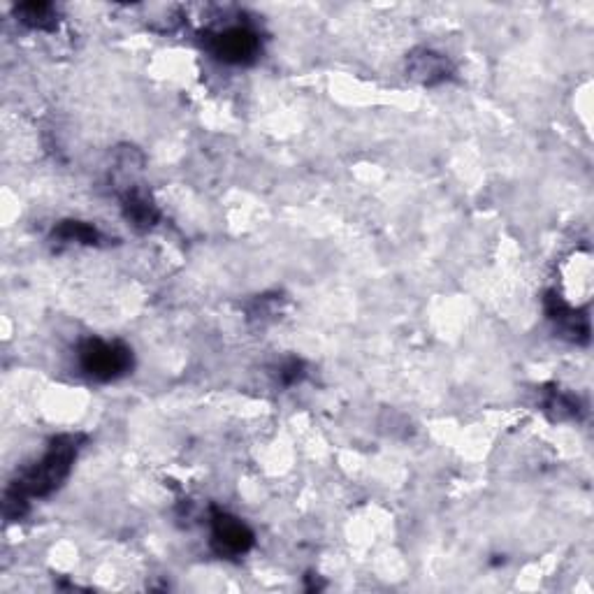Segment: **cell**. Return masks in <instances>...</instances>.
Here are the masks:
<instances>
[{
	"instance_id": "cell-1",
	"label": "cell",
	"mask_w": 594,
	"mask_h": 594,
	"mask_svg": "<svg viewBox=\"0 0 594 594\" xmlns=\"http://www.w3.org/2000/svg\"><path fill=\"white\" fill-rule=\"evenodd\" d=\"M79 451V437H59L52 441L49 451L45 453L38 465L28 467L21 474L5 495V516L7 520H17L26 513L28 499L31 497H47L59 488L68 478L72 462Z\"/></svg>"
},
{
	"instance_id": "cell-3",
	"label": "cell",
	"mask_w": 594,
	"mask_h": 594,
	"mask_svg": "<svg viewBox=\"0 0 594 594\" xmlns=\"http://www.w3.org/2000/svg\"><path fill=\"white\" fill-rule=\"evenodd\" d=\"M202 45L212 52L216 59L233 65H246L256 61L260 52V40L256 31L249 26H226L219 31H207L202 35Z\"/></svg>"
},
{
	"instance_id": "cell-2",
	"label": "cell",
	"mask_w": 594,
	"mask_h": 594,
	"mask_svg": "<svg viewBox=\"0 0 594 594\" xmlns=\"http://www.w3.org/2000/svg\"><path fill=\"white\" fill-rule=\"evenodd\" d=\"M79 365L91 379L114 381L128 374L133 367V353L121 342H103V339H86L79 346Z\"/></svg>"
},
{
	"instance_id": "cell-9",
	"label": "cell",
	"mask_w": 594,
	"mask_h": 594,
	"mask_svg": "<svg viewBox=\"0 0 594 594\" xmlns=\"http://www.w3.org/2000/svg\"><path fill=\"white\" fill-rule=\"evenodd\" d=\"M546 411L553 418H574L578 414V400L567 395V393H560V390H553V393L548 395L546 400Z\"/></svg>"
},
{
	"instance_id": "cell-6",
	"label": "cell",
	"mask_w": 594,
	"mask_h": 594,
	"mask_svg": "<svg viewBox=\"0 0 594 594\" xmlns=\"http://www.w3.org/2000/svg\"><path fill=\"white\" fill-rule=\"evenodd\" d=\"M121 207L126 219L133 223L137 230H149L158 223V207L151 200V195L142 188H128L121 198Z\"/></svg>"
},
{
	"instance_id": "cell-5",
	"label": "cell",
	"mask_w": 594,
	"mask_h": 594,
	"mask_svg": "<svg viewBox=\"0 0 594 594\" xmlns=\"http://www.w3.org/2000/svg\"><path fill=\"white\" fill-rule=\"evenodd\" d=\"M407 72L425 86L444 84L453 77V63L434 49H414L407 59Z\"/></svg>"
},
{
	"instance_id": "cell-8",
	"label": "cell",
	"mask_w": 594,
	"mask_h": 594,
	"mask_svg": "<svg viewBox=\"0 0 594 594\" xmlns=\"http://www.w3.org/2000/svg\"><path fill=\"white\" fill-rule=\"evenodd\" d=\"M54 237L61 242H77V244H98L100 233L84 221H63L59 228H54Z\"/></svg>"
},
{
	"instance_id": "cell-10",
	"label": "cell",
	"mask_w": 594,
	"mask_h": 594,
	"mask_svg": "<svg viewBox=\"0 0 594 594\" xmlns=\"http://www.w3.org/2000/svg\"><path fill=\"white\" fill-rule=\"evenodd\" d=\"M302 362L300 360H288L284 367H281L279 372V381L284 383V386H293L295 381L302 379Z\"/></svg>"
},
{
	"instance_id": "cell-7",
	"label": "cell",
	"mask_w": 594,
	"mask_h": 594,
	"mask_svg": "<svg viewBox=\"0 0 594 594\" xmlns=\"http://www.w3.org/2000/svg\"><path fill=\"white\" fill-rule=\"evenodd\" d=\"M14 14L21 24L35 28V31H54L59 26V12L49 3H24L14 10Z\"/></svg>"
},
{
	"instance_id": "cell-4",
	"label": "cell",
	"mask_w": 594,
	"mask_h": 594,
	"mask_svg": "<svg viewBox=\"0 0 594 594\" xmlns=\"http://www.w3.org/2000/svg\"><path fill=\"white\" fill-rule=\"evenodd\" d=\"M212 546L221 557H239L253 546V532L223 511L212 513Z\"/></svg>"
}]
</instances>
